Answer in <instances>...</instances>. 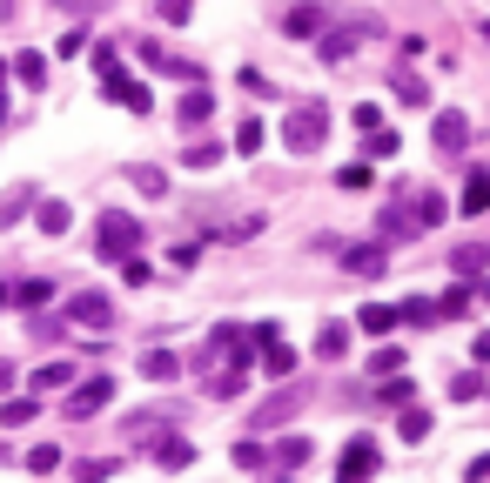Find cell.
Listing matches in <instances>:
<instances>
[{"label":"cell","instance_id":"cell-3","mask_svg":"<svg viewBox=\"0 0 490 483\" xmlns=\"http://www.w3.org/2000/svg\"><path fill=\"white\" fill-rule=\"evenodd\" d=\"M142 249V222L134 215H101V229H94V255H108V262H122V255Z\"/></svg>","mask_w":490,"mask_h":483},{"label":"cell","instance_id":"cell-38","mask_svg":"<svg viewBox=\"0 0 490 483\" xmlns=\"http://www.w3.org/2000/svg\"><path fill=\"white\" fill-rule=\"evenodd\" d=\"M262 463H269V457H262V443H256V437L235 443V470H262Z\"/></svg>","mask_w":490,"mask_h":483},{"label":"cell","instance_id":"cell-53","mask_svg":"<svg viewBox=\"0 0 490 483\" xmlns=\"http://www.w3.org/2000/svg\"><path fill=\"white\" fill-rule=\"evenodd\" d=\"M0 121H7V88H0Z\"/></svg>","mask_w":490,"mask_h":483},{"label":"cell","instance_id":"cell-39","mask_svg":"<svg viewBox=\"0 0 490 483\" xmlns=\"http://www.w3.org/2000/svg\"><path fill=\"white\" fill-rule=\"evenodd\" d=\"M27 470H61V450H54V443H34V450H27Z\"/></svg>","mask_w":490,"mask_h":483},{"label":"cell","instance_id":"cell-11","mask_svg":"<svg viewBox=\"0 0 490 483\" xmlns=\"http://www.w3.org/2000/svg\"><path fill=\"white\" fill-rule=\"evenodd\" d=\"M74 376H81L74 362H61V356H54V362H41V370L27 376V389H34V396H54V389H67V383H74Z\"/></svg>","mask_w":490,"mask_h":483},{"label":"cell","instance_id":"cell-24","mask_svg":"<svg viewBox=\"0 0 490 483\" xmlns=\"http://www.w3.org/2000/svg\"><path fill=\"white\" fill-rule=\"evenodd\" d=\"M343 350H349V330H343V322H323V336H316V356H323V362H336Z\"/></svg>","mask_w":490,"mask_h":483},{"label":"cell","instance_id":"cell-33","mask_svg":"<svg viewBox=\"0 0 490 483\" xmlns=\"http://www.w3.org/2000/svg\"><path fill=\"white\" fill-rule=\"evenodd\" d=\"M464 309H470V289H464V282H450L444 296H436V316H444V322H450V316H464Z\"/></svg>","mask_w":490,"mask_h":483},{"label":"cell","instance_id":"cell-41","mask_svg":"<svg viewBox=\"0 0 490 483\" xmlns=\"http://www.w3.org/2000/svg\"><path fill=\"white\" fill-rule=\"evenodd\" d=\"M181 162H189V168H215V162H222V148H215V142H195Z\"/></svg>","mask_w":490,"mask_h":483},{"label":"cell","instance_id":"cell-27","mask_svg":"<svg viewBox=\"0 0 490 483\" xmlns=\"http://www.w3.org/2000/svg\"><path fill=\"white\" fill-rule=\"evenodd\" d=\"M14 74H21V88H47V61L41 54H14Z\"/></svg>","mask_w":490,"mask_h":483},{"label":"cell","instance_id":"cell-10","mask_svg":"<svg viewBox=\"0 0 490 483\" xmlns=\"http://www.w3.org/2000/svg\"><path fill=\"white\" fill-rule=\"evenodd\" d=\"M142 61H148V74H175V81H201V67H195V61H181V54H162L155 41H142Z\"/></svg>","mask_w":490,"mask_h":483},{"label":"cell","instance_id":"cell-26","mask_svg":"<svg viewBox=\"0 0 490 483\" xmlns=\"http://www.w3.org/2000/svg\"><path fill=\"white\" fill-rule=\"evenodd\" d=\"M390 154H403V134L397 128H369V162H390Z\"/></svg>","mask_w":490,"mask_h":483},{"label":"cell","instance_id":"cell-22","mask_svg":"<svg viewBox=\"0 0 490 483\" xmlns=\"http://www.w3.org/2000/svg\"><path fill=\"white\" fill-rule=\"evenodd\" d=\"M34 222H41V235H67L74 209H67V202H41V209H34Z\"/></svg>","mask_w":490,"mask_h":483},{"label":"cell","instance_id":"cell-30","mask_svg":"<svg viewBox=\"0 0 490 483\" xmlns=\"http://www.w3.org/2000/svg\"><path fill=\"white\" fill-rule=\"evenodd\" d=\"M256 148H262V121L242 114V121H235V154H256Z\"/></svg>","mask_w":490,"mask_h":483},{"label":"cell","instance_id":"cell-9","mask_svg":"<svg viewBox=\"0 0 490 483\" xmlns=\"http://www.w3.org/2000/svg\"><path fill=\"white\" fill-rule=\"evenodd\" d=\"M343 269L369 282V275H383V269H390V255H383V242H357V249H343Z\"/></svg>","mask_w":490,"mask_h":483},{"label":"cell","instance_id":"cell-35","mask_svg":"<svg viewBox=\"0 0 490 483\" xmlns=\"http://www.w3.org/2000/svg\"><path fill=\"white\" fill-rule=\"evenodd\" d=\"M155 14H162L168 27H189L195 21V0H155Z\"/></svg>","mask_w":490,"mask_h":483},{"label":"cell","instance_id":"cell-1","mask_svg":"<svg viewBox=\"0 0 490 483\" xmlns=\"http://www.w3.org/2000/svg\"><path fill=\"white\" fill-rule=\"evenodd\" d=\"M323 142H329V108L323 101H302V108L282 114V148L289 154H316Z\"/></svg>","mask_w":490,"mask_h":483},{"label":"cell","instance_id":"cell-17","mask_svg":"<svg viewBox=\"0 0 490 483\" xmlns=\"http://www.w3.org/2000/svg\"><path fill=\"white\" fill-rule=\"evenodd\" d=\"M464 215H490V168H477L464 182Z\"/></svg>","mask_w":490,"mask_h":483},{"label":"cell","instance_id":"cell-55","mask_svg":"<svg viewBox=\"0 0 490 483\" xmlns=\"http://www.w3.org/2000/svg\"><path fill=\"white\" fill-rule=\"evenodd\" d=\"M484 41H490V21H484Z\"/></svg>","mask_w":490,"mask_h":483},{"label":"cell","instance_id":"cell-25","mask_svg":"<svg viewBox=\"0 0 490 483\" xmlns=\"http://www.w3.org/2000/svg\"><path fill=\"white\" fill-rule=\"evenodd\" d=\"M34 417H41V396H14V403H0V423H14V429L34 423Z\"/></svg>","mask_w":490,"mask_h":483},{"label":"cell","instance_id":"cell-16","mask_svg":"<svg viewBox=\"0 0 490 483\" xmlns=\"http://www.w3.org/2000/svg\"><path fill=\"white\" fill-rule=\"evenodd\" d=\"M155 463H162V470H189V463H195V443H189V437H162V443H155Z\"/></svg>","mask_w":490,"mask_h":483},{"label":"cell","instance_id":"cell-52","mask_svg":"<svg viewBox=\"0 0 490 483\" xmlns=\"http://www.w3.org/2000/svg\"><path fill=\"white\" fill-rule=\"evenodd\" d=\"M7 302H14V289H7V282H0V309H7Z\"/></svg>","mask_w":490,"mask_h":483},{"label":"cell","instance_id":"cell-32","mask_svg":"<svg viewBox=\"0 0 490 483\" xmlns=\"http://www.w3.org/2000/svg\"><path fill=\"white\" fill-rule=\"evenodd\" d=\"M47 296H54V282H41V275H27V282L14 289V302H21V309H41Z\"/></svg>","mask_w":490,"mask_h":483},{"label":"cell","instance_id":"cell-42","mask_svg":"<svg viewBox=\"0 0 490 483\" xmlns=\"http://www.w3.org/2000/svg\"><path fill=\"white\" fill-rule=\"evenodd\" d=\"M349 121L369 134V128H383V108H377V101H357V108H349Z\"/></svg>","mask_w":490,"mask_h":483},{"label":"cell","instance_id":"cell-46","mask_svg":"<svg viewBox=\"0 0 490 483\" xmlns=\"http://www.w3.org/2000/svg\"><path fill=\"white\" fill-rule=\"evenodd\" d=\"M336 182H343L349 195H357V188H369V168H363V162H349V168H343V175H336Z\"/></svg>","mask_w":490,"mask_h":483},{"label":"cell","instance_id":"cell-47","mask_svg":"<svg viewBox=\"0 0 490 483\" xmlns=\"http://www.w3.org/2000/svg\"><path fill=\"white\" fill-rule=\"evenodd\" d=\"M369 370H377V376H397V370H403V350H377V362H369Z\"/></svg>","mask_w":490,"mask_h":483},{"label":"cell","instance_id":"cell-50","mask_svg":"<svg viewBox=\"0 0 490 483\" xmlns=\"http://www.w3.org/2000/svg\"><path fill=\"white\" fill-rule=\"evenodd\" d=\"M470 477H490V450H484V457H470Z\"/></svg>","mask_w":490,"mask_h":483},{"label":"cell","instance_id":"cell-21","mask_svg":"<svg viewBox=\"0 0 490 483\" xmlns=\"http://www.w3.org/2000/svg\"><path fill=\"white\" fill-rule=\"evenodd\" d=\"M242 389H249V370H229V362H222V370L209 376V396H215V403H222V396H242Z\"/></svg>","mask_w":490,"mask_h":483},{"label":"cell","instance_id":"cell-28","mask_svg":"<svg viewBox=\"0 0 490 483\" xmlns=\"http://www.w3.org/2000/svg\"><path fill=\"white\" fill-rule=\"evenodd\" d=\"M276 463H282V470H302V463H309V437H282L276 443Z\"/></svg>","mask_w":490,"mask_h":483},{"label":"cell","instance_id":"cell-6","mask_svg":"<svg viewBox=\"0 0 490 483\" xmlns=\"http://www.w3.org/2000/svg\"><path fill=\"white\" fill-rule=\"evenodd\" d=\"M249 336H256V350H262V370L289 383V376H296V350H289V342H282V330H276V322H256V330H249Z\"/></svg>","mask_w":490,"mask_h":483},{"label":"cell","instance_id":"cell-29","mask_svg":"<svg viewBox=\"0 0 490 483\" xmlns=\"http://www.w3.org/2000/svg\"><path fill=\"white\" fill-rule=\"evenodd\" d=\"M282 27H289V34H323V7H289Z\"/></svg>","mask_w":490,"mask_h":483},{"label":"cell","instance_id":"cell-31","mask_svg":"<svg viewBox=\"0 0 490 483\" xmlns=\"http://www.w3.org/2000/svg\"><path fill=\"white\" fill-rule=\"evenodd\" d=\"M397 429H403V443H424V437H430V409H416V403H410Z\"/></svg>","mask_w":490,"mask_h":483},{"label":"cell","instance_id":"cell-54","mask_svg":"<svg viewBox=\"0 0 490 483\" xmlns=\"http://www.w3.org/2000/svg\"><path fill=\"white\" fill-rule=\"evenodd\" d=\"M0 88H7V61H0Z\"/></svg>","mask_w":490,"mask_h":483},{"label":"cell","instance_id":"cell-56","mask_svg":"<svg viewBox=\"0 0 490 483\" xmlns=\"http://www.w3.org/2000/svg\"><path fill=\"white\" fill-rule=\"evenodd\" d=\"M484 296H490V282H484Z\"/></svg>","mask_w":490,"mask_h":483},{"label":"cell","instance_id":"cell-23","mask_svg":"<svg viewBox=\"0 0 490 483\" xmlns=\"http://www.w3.org/2000/svg\"><path fill=\"white\" fill-rule=\"evenodd\" d=\"M27 202H34V188H27V182H14L7 195H0V229H14V222H21V209H27Z\"/></svg>","mask_w":490,"mask_h":483},{"label":"cell","instance_id":"cell-18","mask_svg":"<svg viewBox=\"0 0 490 483\" xmlns=\"http://www.w3.org/2000/svg\"><path fill=\"white\" fill-rule=\"evenodd\" d=\"M357 322H363L369 336H390V330H397V309H390V302H363V309H357Z\"/></svg>","mask_w":490,"mask_h":483},{"label":"cell","instance_id":"cell-19","mask_svg":"<svg viewBox=\"0 0 490 483\" xmlns=\"http://www.w3.org/2000/svg\"><path fill=\"white\" fill-rule=\"evenodd\" d=\"M142 376H148V383H175V376H181V362L168 356V350H148V356H142Z\"/></svg>","mask_w":490,"mask_h":483},{"label":"cell","instance_id":"cell-12","mask_svg":"<svg viewBox=\"0 0 490 483\" xmlns=\"http://www.w3.org/2000/svg\"><path fill=\"white\" fill-rule=\"evenodd\" d=\"M430 142L444 148V154H457V148L470 142V121H464V114H436V121H430Z\"/></svg>","mask_w":490,"mask_h":483},{"label":"cell","instance_id":"cell-8","mask_svg":"<svg viewBox=\"0 0 490 483\" xmlns=\"http://www.w3.org/2000/svg\"><path fill=\"white\" fill-rule=\"evenodd\" d=\"M336 470H343V477H377V470H383V450H377L369 437H357L343 457H336Z\"/></svg>","mask_w":490,"mask_h":483},{"label":"cell","instance_id":"cell-40","mask_svg":"<svg viewBox=\"0 0 490 483\" xmlns=\"http://www.w3.org/2000/svg\"><path fill=\"white\" fill-rule=\"evenodd\" d=\"M128 429H134V437H148V429H168V409H134Z\"/></svg>","mask_w":490,"mask_h":483},{"label":"cell","instance_id":"cell-5","mask_svg":"<svg viewBox=\"0 0 490 483\" xmlns=\"http://www.w3.org/2000/svg\"><path fill=\"white\" fill-rule=\"evenodd\" d=\"M67 322H74V330H114V302L101 296V289H81V296H67Z\"/></svg>","mask_w":490,"mask_h":483},{"label":"cell","instance_id":"cell-14","mask_svg":"<svg viewBox=\"0 0 490 483\" xmlns=\"http://www.w3.org/2000/svg\"><path fill=\"white\" fill-rule=\"evenodd\" d=\"M209 114H215V94H209V88H189V94L175 101V121H181V128H201Z\"/></svg>","mask_w":490,"mask_h":483},{"label":"cell","instance_id":"cell-4","mask_svg":"<svg viewBox=\"0 0 490 483\" xmlns=\"http://www.w3.org/2000/svg\"><path fill=\"white\" fill-rule=\"evenodd\" d=\"M61 396H67V403H61L67 417H94V409L114 403V376H81V383H67Z\"/></svg>","mask_w":490,"mask_h":483},{"label":"cell","instance_id":"cell-51","mask_svg":"<svg viewBox=\"0 0 490 483\" xmlns=\"http://www.w3.org/2000/svg\"><path fill=\"white\" fill-rule=\"evenodd\" d=\"M14 389V370H7V362H0V396H7Z\"/></svg>","mask_w":490,"mask_h":483},{"label":"cell","instance_id":"cell-37","mask_svg":"<svg viewBox=\"0 0 490 483\" xmlns=\"http://www.w3.org/2000/svg\"><path fill=\"white\" fill-rule=\"evenodd\" d=\"M397 101H403V108H424V101H430V88H424L416 74H397Z\"/></svg>","mask_w":490,"mask_h":483},{"label":"cell","instance_id":"cell-43","mask_svg":"<svg viewBox=\"0 0 490 483\" xmlns=\"http://www.w3.org/2000/svg\"><path fill=\"white\" fill-rule=\"evenodd\" d=\"M148 275H155V269H148V262H142V255H122V282H128V289H142V282H148Z\"/></svg>","mask_w":490,"mask_h":483},{"label":"cell","instance_id":"cell-44","mask_svg":"<svg viewBox=\"0 0 490 483\" xmlns=\"http://www.w3.org/2000/svg\"><path fill=\"white\" fill-rule=\"evenodd\" d=\"M108 470H114V457H88V463H74V477H81V483H101Z\"/></svg>","mask_w":490,"mask_h":483},{"label":"cell","instance_id":"cell-7","mask_svg":"<svg viewBox=\"0 0 490 483\" xmlns=\"http://www.w3.org/2000/svg\"><path fill=\"white\" fill-rule=\"evenodd\" d=\"M369 34H377V21H357V27H329L323 41H316V54H323L329 67H343L349 54H357V47L369 41Z\"/></svg>","mask_w":490,"mask_h":483},{"label":"cell","instance_id":"cell-2","mask_svg":"<svg viewBox=\"0 0 490 483\" xmlns=\"http://www.w3.org/2000/svg\"><path fill=\"white\" fill-rule=\"evenodd\" d=\"M94 67H101V94H108V101H122L128 114H148V88L122 74V61H114V47H108V41L94 47Z\"/></svg>","mask_w":490,"mask_h":483},{"label":"cell","instance_id":"cell-20","mask_svg":"<svg viewBox=\"0 0 490 483\" xmlns=\"http://www.w3.org/2000/svg\"><path fill=\"white\" fill-rule=\"evenodd\" d=\"M484 262H490V249H484V242H464V249H450V269H457L464 282H470V275H477Z\"/></svg>","mask_w":490,"mask_h":483},{"label":"cell","instance_id":"cell-49","mask_svg":"<svg viewBox=\"0 0 490 483\" xmlns=\"http://www.w3.org/2000/svg\"><path fill=\"white\" fill-rule=\"evenodd\" d=\"M470 356H477V362H490V330H477V342H470Z\"/></svg>","mask_w":490,"mask_h":483},{"label":"cell","instance_id":"cell-13","mask_svg":"<svg viewBox=\"0 0 490 483\" xmlns=\"http://www.w3.org/2000/svg\"><path fill=\"white\" fill-rule=\"evenodd\" d=\"M296 403H302V389L289 383V389H282V396H269V403L256 409V423H249V429H276L282 417H296Z\"/></svg>","mask_w":490,"mask_h":483},{"label":"cell","instance_id":"cell-34","mask_svg":"<svg viewBox=\"0 0 490 483\" xmlns=\"http://www.w3.org/2000/svg\"><path fill=\"white\" fill-rule=\"evenodd\" d=\"M490 383H484V376L477 370H464V376H450V396H457V403H477V396H484Z\"/></svg>","mask_w":490,"mask_h":483},{"label":"cell","instance_id":"cell-48","mask_svg":"<svg viewBox=\"0 0 490 483\" xmlns=\"http://www.w3.org/2000/svg\"><path fill=\"white\" fill-rule=\"evenodd\" d=\"M67 14H94V7H108V0H61Z\"/></svg>","mask_w":490,"mask_h":483},{"label":"cell","instance_id":"cell-45","mask_svg":"<svg viewBox=\"0 0 490 483\" xmlns=\"http://www.w3.org/2000/svg\"><path fill=\"white\" fill-rule=\"evenodd\" d=\"M134 188H142V195H162L168 175H162V168H134Z\"/></svg>","mask_w":490,"mask_h":483},{"label":"cell","instance_id":"cell-15","mask_svg":"<svg viewBox=\"0 0 490 483\" xmlns=\"http://www.w3.org/2000/svg\"><path fill=\"white\" fill-rule=\"evenodd\" d=\"M397 322H410V330H436L444 316H436L430 296H403V302H397Z\"/></svg>","mask_w":490,"mask_h":483},{"label":"cell","instance_id":"cell-36","mask_svg":"<svg viewBox=\"0 0 490 483\" xmlns=\"http://www.w3.org/2000/svg\"><path fill=\"white\" fill-rule=\"evenodd\" d=\"M436 222H444V195L424 188V195H416V229H436Z\"/></svg>","mask_w":490,"mask_h":483}]
</instances>
